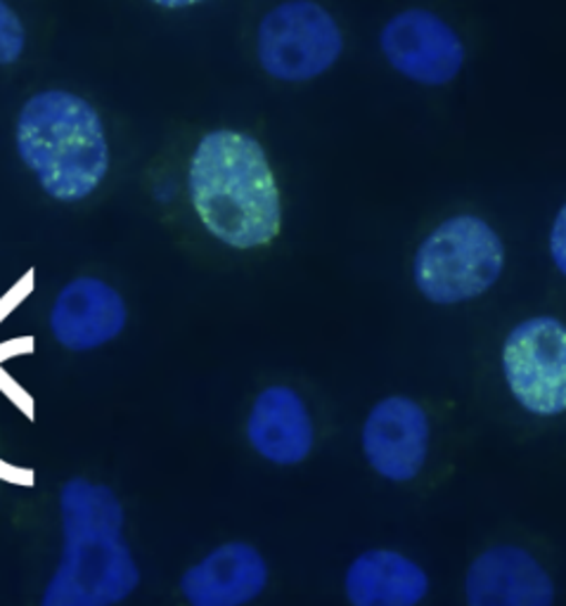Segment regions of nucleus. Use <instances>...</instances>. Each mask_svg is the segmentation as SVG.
<instances>
[{"mask_svg":"<svg viewBox=\"0 0 566 606\" xmlns=\"http://www.w3.org/2000/svg\"><path fill=\"white\" fill-rule=\"evenodd\" d=\"M188 190L202 225L219 242L256 249L277 238L280 190L254 135L228 129L206 133L190 159Z\"/></svg>","mask_w":566,"mask_h":606,"instance_id":"f257e3e1","label":"nucleus"},{"mask_svg":"<svg viewBox=\"0 0 566 606\" xmlns=\"http://www.w3.org/2000/svg\"><path fill=\"white\" fill-rule=\"evenodd\" d=\"M64 549L43 606H110L129 599L140 568L123 541V507L110 486L69 478L60 491Z\"/></svg>","mask_w":566,"mask_h":606,"instance_id":"f03ea898","label":"nucleus"},{"mask_svg":"<svg viewBox=\"0 0 566 606\" xmlns=\"http://www.w3.org/2000/svg\"><path fill=\"white\" fill-rule=\"evenodd\" d=\"M17 152L52 200L81 202L110 171V145L100 112L85 98L48 88L17 117Z\"/></svg>","mask_w":566,"mask_h":606,"instance_id":"7ed1b4c3","label":"nucleus"},{"mask_svg":"<svg viewBox=\"0 0 566 606\" xmlns=\"http://www.w3.org/2000/svg\"><path fill=\"white\" fill-rule=\"evenodd\" d=\"M505 269L501 235L479 216L463 213L436 225L420 244L413 277L424 299L455 306L486 294Z\"/></svg>","mask_w":566,"mask_h":606,"instance_id":"20e7f679","label":"nucleus"},{"mask_svg":"<svg viewBox=\"0 0 566 606\" xmlns=\"http://www.w3.org/2000/svg\"><path fill=\"white\" fill-rule=\"evenodd\" d=\"M344 33L334 14L315 0H285L261 17L256 60L275 81L304 83L340 62Z\"/></svg>","mask_w":566,"mask_h":606,"instance_id":"39448f33","label":"nucleus"},{"mask_svg":"<svg viewBox=\"0 0 566 606\" xmlns=\"http://www.w3.org/2000/svg\"><path fill=\"white\" fill-rule=\"evenodd\" d=\"M505 382L530 415L555 417L566 410V325L557 317H528L503 346Z\"/></svg>","mask_w":566,"mask_h":606,"instance_id":"423d86ee","label":"nucleus"},{"mask_svg":"<svg viewBox=\"0 0 566 606\" xmlns=\"http://www.w3.org/2000/svg\"><path fill=\"white\" fill-rule=\"evenodd\" d=\"M380 48L401 77L420 85H446L465 64V46L455 29L424 8L394 14L380 33Z\"/></svg>","mask_w":566,"mask_h":606,"instance_id":"0eeeda50","label":"nucleus"},{"mask_svg":"<svg viewBox=\"0 0 566 606\" xmlns=\"http://www.w3.org/2000/svg\"><path fill=\"white\" fill-rule=\"evenodd\" d=\"M363 453L382 478L405 484L413 481L429 455V417L408 396L380 401L363 424Z\"/></svg>","mask_w":566,"mask_h":606,"instance_id":"6e6552de","label":"nucleus"},{"mask_svg":"<svg viewBox=\"0 0 566 606\" xmlns=\"http://www.w3.org/2000/svg\"><path fill=\"white\" fill-rule=\"evenodd\" d=\"M129 320L127 303L112 284L77 277L64 284L50 309V332L69 351H93L114 342Z\"/></svg>","mask_w":566,"mask_h":606,"instance_id":"1a4fd4ad","label":"nucleus"},{"mask_svg":"<svg viewBox=\"0 0 566 606\" xmlns=\"http://www.w3.org/2000/svg\"><path fill=\"white\" fill-rule=\"evenodd\" d=\"M465 597L469 606H553L555 583L530 552L498 545L472 562Z\"/></svg>","mask_w":566,"mask_h":606,"instance_id":"9d476101","label":"nucleus"},{"mask_svg":"<svg viewBox=\"0 0 566 606\" xmlns=\"http://www.w3.org/2000/svg\"><path fill=\"white\" fill-rule=\"evenodd\" d=\"M269 585V564L250 543H228L194 564L181 578L192 606H240L254 602Z\"/></svg>","mask_w":566,"mask_h":606,"instance_id":"9b49d317","label":"nucleus"},{"mask_svg":"<svg viewBox=\"0 0 566 606\" xmlns=\"http://www.w3.org/2000/svg\"><path fill=\"white\" fill-rule=\"evenodd\" d=\"M252 448L273 465H299L313 451V422L304 398L290 386H269L256 396L246 417Z\"/></svg>","mask_w":566,"mask_h":606,"instance_id":"f8f14e48","label":"nucleus"},{"mask_svg":"<svg viewBox=\"0 0 566 606\" xmlns=\"http://www.w3.org/2000/svg\"><path fill=\"white\" fill-rule=\"evenodd\" d=\"M344 590L356 606H415L429 595V576L396 549H367L346 568Z\"/></svg>","mask_w":566,"mask_h":606,"instance_id":"ddd939ff","label":"nucleus"},{"mask_svg":"<svg viewBox=\"0 0 566 606\" xmlns=\"http://www.w3.org/2000/svg\"><path fill=\"white\" fill-rule=\"evenodd\" d=\"M29 31L24 17L10 0H0V67H12L24 58Z\"/></svg>","mask_w":566,"mask_h":606,"instance_id":"4468645a","label":"nucleus"},{"mask_svg":"<svg viewBox=\"0 0 566 606\" xmlns=\"http://www.w3.org/2000/svg\"><path fill=\"white\" fill-rule=\"evenodd\" d=\"M550 256L557 271L566 277V204L559 209L550 230Z\"/></svg>","mask_w":566,"mask_h":606,"instance_id":"2eb2a0df","label":"nucleus"},{"mask_svg":"<svg viewBox=\"0 0 566 606\" xmlns=\"http://www.w3.org/2000/svg\"><path fill=\"white\" fill-rule=\"evenodd\" d=\"M150 8L164 10V12H185L192 8H200L204 3H211V0H145Z\"/></svg>","mask_w":566,"mask_h":606,"instance_id":"dca6fc26","label":"nucleus"}]
</instances>
